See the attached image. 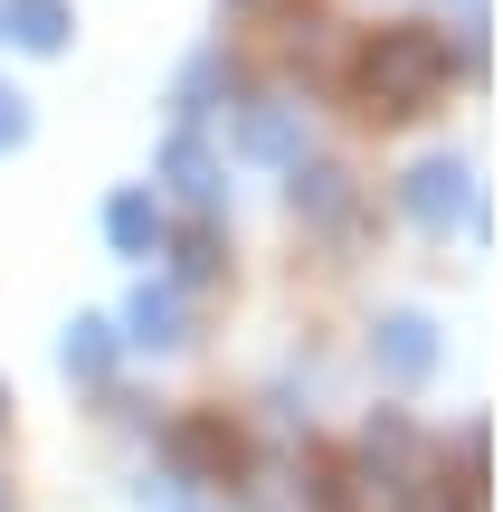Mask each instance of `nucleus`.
<instances>
[{
  "instance_id": "nucleus-1",
  "label": "nucleus",
  "mask_w": 503,
  "mask_h": 512,
  "mask_svg": "<svg viewBox=\"0 0 503 512\" xmlns=\"http://www.w3.org/2000/svg\"><path fill=\"white\" fill-rule=\"evenodd\" d=\"M456 76V48L437 29H380L371 48L352 57V95L361 114H428Z\"/></svg>"
},
{
  "instance_id": "nucleus-2",
  "label": "nucleus",
  "mask_w": 503,
  "mask_h": 512,
  "mask_svg": "<svg viewBox=\"0 0 503 512\" xmlns=\"http://www.w3.org/2000/svg\"><path fill=\"white\" fill-rule=\"evenodd\" d=\"M418 475H428L418 427H409V418H371L361 456L333 475V512H409V503H418Z\"/></svg>"
},
{
  "instance_id": "nucleus-3",
  "label": "nucleus",
  "mask_w": 503,
  "mask_h": 512,
  "mask_svg": "<svg viewBox=\"0 0 503 512\" xmlns=\"http://www.w3.org/2000/svg\"><path fill=\"white\" fill-rule=\"evenodd\" d=\"M466 209H475V171L456 162V152H447V162H418V171H409V219H428V228H456Z\"/></svg>"
},
{
  "instance_id": "nucleus-4",
  "label": "nucleus",
  "mask_w": 503,
  "mask_h": 512,
  "mask_svg": "<svg viewBox=\"0 0 503 512\" xmlns=\"http://www.w3.org/2000/svg\"><path fill=\"white\" fill-rule=\"evenodd\" d=\"M171 456H181V475H200V484H228L247 465V446H238V427L228 418H190L181 437H171Z\"/></svg>"
},
{
  "instance_id": "nucleus-5",
  "label": "nucleus",
  "mask_w": 503,
  "mask_h": 512,
  "mask_svg": "<svg viewBox=\"0 0 503 512\" xmlns=\"http://www.w3.org/2000/svg\"><path fill=\"white\" fill-rule=\"evenodd\" d=\"M371 351H380V370H390V380H428V370H437V332L418 323V313H390Z\"/></svg>"
},
{
  "instance_id": "nucleus-6",
  "label": "nucleus",
  "mask_w": 503,
  "mask_h": 512,
  "mask_svg": "<svg viewBox=\"0 0 503 512\" xmlns=\"http://www.w3.org/2000/svg\"><path fill=\"white\" fill-rule=\"evenodd\" d=\"M238 152H257V162H304L295 105H247V114H238Z\"/></svg>"
},
{
  "instance_id": "nucleus-7",
  "label": "nucleus",
  "mask_w": 503,
  "mask_h": 512,
  "mask_svg": "<svg viewBox=\"0 0 503 512\" xmlns=\"http://www.w3.org/2000/svg\"><path fill=\"white\" fill-rule=\"evenodd\" d=\"M295 209H304V219H323V228H342V219H352V181H342V171H304L295 162Z\"/></svg>"
},
{
  "instance_id": "nucleus-8",
  "label": "nucleus",
  "mask_w": 503,
  "mask_h": 512,
  "mask_svg": "<svg viewBox=\"0 0 503 512\" xmlns=\"http://www.w3.org/2000/svg\"><path fill=\"white\" fill-rule=\"evenodd\" d=\"M105 238L124 247V256H143L152 238H162V209H152L143 190H124V200H105Z\"/></svg>"
},
{
  "instance_id": "nucleus-9",
  "label": "nucleus",
  "mask_w": 503,
  "mask_h": 512,
  "mask_svg": "<svg viewBox=\"0 0 503 512\" xmlns=\"http://www.w3.org/2000/svg\"><path fill=\"white\" fill-rule=\"evenodd\" d=\"M10 38L19 48H57L67 38V0H10Z\"/></svg>"
},
{
  "instance_id": "nucleus-10",
  "label": "nucleus",
  "mask_w": 503,
  "mask_h": 512,
  "mask_svg": "<svg viewBox=\"0 0 503 512\" xmlns=\"http://www.w3.org/2000/svg\"><path fill=\"white\" fill-rule=\"evenodd\" d=\"M162 171H171V181H181V190H190V200H219V162H209V152H200V143H190V133H181V143H171V152H162Z\"/></svg>"
},
{
  "instance_id": "nucleus-11",
  "label": "nucleus",
  "mask_w": 503,
  "mask_h": 512,
  "mask_svg": "<svg viewBox=\"0 0 503 512\" xmlns=\"http://www.w3.org/2000/svg\"><path fill=\"white\" fill-rule=\"evenodd\" d=\"M124 323H133V342H181V304H171V294H133V313H124Z\"/></svg>"
},
{
  "instance_id": "nucleus-12",
  "label": "nucleus",
  "mask_w": 503,
  "mask_h": 512,
  "mask_svg": "<svg viewBox=\"0 0 503 512\" xmlns=\"http://www.w3.org/2000/svg\"><path fill=\"white\" fill-rule=\"evenodd\" d=\"M67 370H76V380H105V370H114V332L105 323H76L67 332Z\"/></svg>"
},
{
  "instance_id": "nucleus-13",
  "label": "nucleus",
  "mask_w": 503,
  "mask_h": 512,
  "mask_svg": "<svg viewBox=\"0 0 503 512\" xmlns=\"http://www.w3.org/2000/svg\"><path fill=\"white\" fill-rule=\"evenodd\" d=\"M219 266H228V256H219V228H190V238H181V285H209Z\"/></svg>"
},
{
  "instance_id": "nucleus-14",
  "label": "nucleus",
  "mask_w": 503,
  "mask_h": 512,
  "mask_svg": "<svg viewBox=\"0 0 503 512\" xmlns=\"http://www.w3.org/2000/svg\"><path fill=\"white\" fill-rule=\"evenodd\" d=\"M19 133H29V114H19V95L0 86V143H19Z\"/></svg>"
},
{
  "instance_id": "nucleus-15",
  "label": "nucleus",
  "mask_w": 503,
  "mask_h": 512,
  "mask_svg": "<svg viewBox=\"0 0 503 512\" xmlns=\"http://www.w3.org/2000/svg\"><path fill=\"white\" fill-rule=\"evenodd\" d=\"M238 10H247V19H276V10H295V0H238Z\"/></svg>"
},
{
  "instance_id": "nucleus-16",
  "label": "nucleus",
  "mask_w": 503,
  "mask_h": 512,
  "mask_svg": "<svg viewBox=\"0 0 503 512\" xmlns=\"http://www.w3.org/2000/svg\"><path fill=\"white\" fill-rule=\"evenodd\" d=\"M0 408H10V399H0Z\"/></svg>"
}]
</instances>
